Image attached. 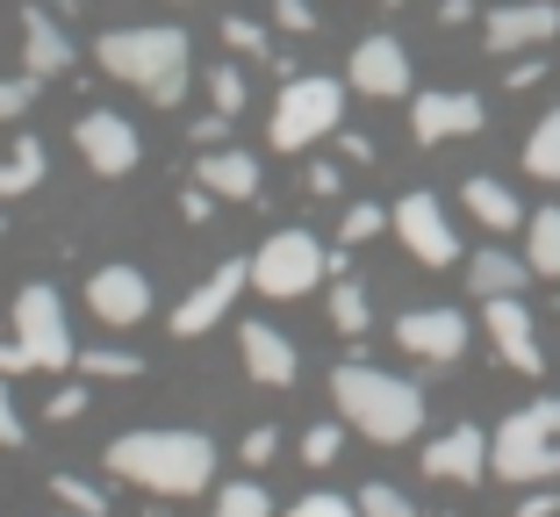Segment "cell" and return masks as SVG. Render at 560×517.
I'll use <instances>...</instances> for the list:
<instances>
[{
	"label": "cell",
	"instance_id": "34",
	"mask_svg": "<svg viewBox=\"0 0 560 517\" xmlns=\"http://www.w3.org/2000/svg\"><path fill=\"white\" fill-rule=\"evenodd\" d=\"M223 44H231L237 58H266V66H273V44H266V30H259V22H245V15H223Z\"/></svg>",
	"mask_w": 560,
	"mask_h": 517
},
{
	"label": "cell",
	"instance_id": "45",
	"mask_svg": "<svg viewBox=\"0 0 560 517\" xmlns=\"http://www.w3.org/2000/svg\"><path fill=\"white\" fill-rule=\"evenodd\" d=\"M467 15H475V0H439V30H460Z\"/></svg>",
	"mask_w": 560,
	"mask_h": 517
},
{
	"label": "cell",
	"instance_id": "12",
	"mask_svg": "<svg viewBox=\"0 0 560 517\" xmlns=\"http://www.w3.org/2000/svg\"><path fill=\"white\" fill-rule=\"evenodd\" d=\"M560 36V0H503L489 8L481 22V44L503 58V50H532V44H553Z\"/></svg>",
	"mask_w": 560,
	"mask_h": 517
},
{
	"label": "cell",
	"instance_id": "7",
	"mask_svg": "<svg viewBox=\"0 0 560 517\" xmlns=\"http://www.w3.org/2000/svg\"><path fill=\"white\" fill-rule=\"evenodd\" d=\"M15 345L30 352V367H72V324H66V302L50 281H22L15 287Z\"/></svg>",
	"mask_w": 560,
	"mask_h": 517
},
{
	"label": "cell",
	"instance_id": "3",
	"mask_svg": "<svg viewBox=\"0 0 560 517\" xmlns=\"http://www.w3.org/2000/svg\"><path fill=\"white\" fill-rule=\"evenodd\" d=\"M330 402H338V418L360 438H374V446H410V438L424 432V388L366 367V360H346V367L330 374Z\"/></svg>",
	"mask_w": 560,
	"mask_h": 517
},
{
	"label": "cell",
	"instance_id": "23",
	"mask_svg": "<svg viewBox=\"0 0 560 517\" xmlns=\"http://www.w3.org/2000/svg\"><path fill=\"white\" fill-rule=\"evenodd\" d=\"M44 166H50V151L36 144V137H15V151H8V158H0V201L30 195V187L44 180Z\"/></svg>",
	"mask_w": 560,
	"mask_h": 517
},
{
	"label": "cell",
	"instance_id": "47",
	"mask_svg": "<svg viewBox=\"0 0 560 517\" xmlns=\"http://www.w3.org/2000/svg\"><path fill=\"white\" fill-rule=\"evenodd\" d=\"M338 151H346L352 166H366V158H374V144H366V137H338Z\"/></svg>",
	"mask_w": 560,
	"mask_h": 517
},
{
	"label": "cell",
	"instance_id": "48",
	"mask_svg": "<svg viewBox=\"0 0 560 517\" xmlns=\"http://www.w3.org/2000/svg\"><path fill=\"white\" fill-rule=\"evenodd\" d=\"M58 517H86V510H66V503H58Z\"/></svg>",
	"mask_w": 560,
	"mask_h": 517
},
{
	"label": "cell",
	"instance_id": "30",
	"mask_svg": "<svg viewBox=\"0 0 560 517\" xmlns=\"http://www.w3.org/2000/svg\"><path fill=\"white\" fill-rule=\"evenodd\" d=\"M209 517H273V503H266V489L259 482H231L223 496H215V510Z\"/></svg>",
	"mask_w": 560,
	"mask_h": 517
},
{
	"label": "cell",
	"instance_id": "46",
	"mask_svg": "<svg viewBox=\"0 0 560 517\" xmlns=\"http://www.w3.org/2000/svg\"><path fill=\"white\" fill-rule=\"evenodd\" d=\"M0 374H30V352H22V345H0Z\"/></svg>",
	"mask_w": 560,
	"mask_h": 517
},
{
	"label": "cell",
	"instance_id": "10",
	"mask_svg": "<svg viewBox=\"0 0 560 517\" xmlns=\"http://www.w3.org/2000/svg\"><path fill=\"white\" fill-rule=\"evenodd\" d=\"M481 324H489V345L511 374H546V352H539V324H532L525 295H489L481 302Z\"/></svg>",
	"mask_w": 560,
	"mask_h": 517
},
{
	"label": "cell",
	"instance_id": "18",
	"mask_svg": "<svg viewBox=\"0 0 560 517\" xmlns=\"http://www.w3.org/2000/svg\"><path fill=\"white\" fill-rule=\"evenodd\" d=\"M237 345H245V374H252V381H266V388H295V374H302L295 338H280L273 324H245V331H237Z\"/></svg>",
	"mask_w": 560,
	"mask_h": 517
},
{
	"label": "cell",
	"instance_id": "42",
	"mask_svg": "<svg viewBox=\"0 0 560 517\" xmlns=\"http://www.w3.org/2000/svg\"><path fill=\"white\" fill-rule=\"evenodd\" d=\"M0 446H22V418H15V402H8V388H0Z\"/></svg>",
	"mask_w": 560,
	"mask_h": 517
},
{
	"label": "cell",
	"instance_id": "50",
	"mask_svg": "<svg viewBox=\"0 0 560 517\" xmlns=\"http://www.w3.org/2000/svg\"><path fill=\"white\" fill-rule=\"evenodd\" d=\"M0 231H8V223H0Z\"/></svg>",
	"mask_w": 560,
	"mask_h": 517
},
{
	"label": "cell",
	"instance_id": "31",
	"mask_svg": "<svg viewBox=\"0 0 560 517\" xmlns=\"http://www.w3.org/2000/svg\"><path fill=\"white\" fill-rule=\"evenodd\" d=\"M352 503H360V517H417V503L402 496L396 482H366V489H360Z\"/></svg>",
	"mask_w": 560,
	"mask_h": 517
},
{
	"label": "cell",
	"instance_id": "39",
	"mask_svg": "<svg viewBox=\"0 0 560 517\" xmlns=\"http://www.w3.org/2000/svg\"><path fill=\"white\" fill-rule=\"evenodd\" d=\"M273 453H280V432H273V424H259V432L245 438V468H266Z\"/></svg>",
	"mask_w": 560,
	"mask_h": 517
},
{
	"label": "cell",
	"instance_id": "8",
	"mask_svg": "<svg viewBox=\"0 0 560 517\" xmlns=\"http://www.w3.org/2000/svg\"><path fill=\"white\" fill-rule=\"evenodd\" d=\"M72 144H80V158L101 173V180H130L137 158H144V137H137V122L116 116V108H86V116L72 122Z\"/></svg>",
	"mask_w": 560,
	"mask_h": 517
},
{
	"label": "cell",
	"instance_id": "9",
	"mask_svg": "<svg viewBox=\"0 0 560 517\" xmlns=\"http://www.w3.org/2000/svg\"><path fill=\"white\" fill-rule=\"evenodd\" d=\"M388 223H396V237L410 245L417 267H453V259H460V237H453V223H445V201L431 195V187L402 195L396 209H388Z\"/></svg>",
	"mask_w": 560,
	"mask_h": 517
},
{
	"label": "cell",
	"instance_id": "19",
	"mask_svg": "<svg viewBox=\"0 0 560 517\" xmlns=\"http://www.w3.org/2000/svg\"><path fill=\"white\" fill-rule=\"evenodd\" d=\"M72 58H80V50H72V36L58 30V22H50V8H22V72L58 80Z\"/></svg>",
	"mask_w": 560,
	"mask_h": 517
},
{
	"label": "cell",
	"instance_id": "6",
	"mask_svg": "<svg viewBox=\"0 0 560 517\" xmlns=\"http://www.w3.org/2000/svg\"><path fill=\"white\" fill-rule=\"evenodd\" d=\"M338 116H346V86L302 72V80H280V101H273L266 137H273V151H310L316 137L338 130Z\"/></svg>",
	"mask_w": 560,
	"mask_h": 517
},
{
	"label": "cell",
	"instance_id": "28",
	"mask_svg": "<svg viewBox=\"0 0 560 517\" xmlns=\"http://www.w3.org/2000/svg\"><path fill=\"white\" fill-rule=\"evenodd\" d=\"M86 374H101V381H130V374H144V360L137 352H122V345H94V352H72Z\"/></svg>",
	"mask_w": 560,
	"mask_h": 517
},
{
	"label": "cell",
	"instance_id": "4",
	"mask_svg": "<svg viewBox=\"0 0 560 517\" xmlns=\"http://www.w3.org/2000/svg\"><path fill=\"white\" fill-rule=\"evenodd\" d=\"M489 474L511 489L560 482V396L525 402L517 418H503V432H489Z\"/></svg>",
	"mask_w": 560,
	"mask_h": 517
},
{
	"label": "cell",
	"instance_id": "13",
	"mask_svg": "<svg viewBox=\"0 0 560 517\" xmlns=\"http://www.w3.org/2000/svg\"><path fill=\"white\" fill-rule=\"evenodd\" d=\"M396 345L410 360H431V367H453L467 352V317L460 309H402L396 317Z\"/></svg>",
	"mask_w": 560,
	"mask_h": 517
},
{
	"label": "cell",
	"instance_id": "38",
	"mask_svg": "<svg viewBox=\"0 0 560 517\" xmlns=\"http://www.w3.org/2000/svg\"><path fill=\"white\" fill-rule=\"evenodd\" d=\"M517 517H560V482H539L525 503H517Z\"/></svg>",
	"mask_w": 560,
	"mask_h": 517
},
{
	"label": "cell",
	"instance_id": "16",
	"mask_svg": "<svg viewBox=\"0 0 560 517\" xmlns=\"http://www.w3.org/2000/svg\"><path fill=\"white\" fill-rule=\"evenodd\" d=\"M86 309H94L101 324H116V331H130V324L151 317V281L137 267H101L94 281H86Z\"/></svg>",
	"mask_w": 560,
	"mask_h": 517
},
{
	"label": "cell",
	"instance_id": "25",
	"mask_svg": "<svg viewBox=\"0 0 560 517\" xmlns=\"http://www.w3.org/2000/svg\"><path fill=\"white\" fill-rule=\"evenodd\" d=\"M525 173L546 180V187H560V108H546L539 130L525 137Z\"/></svg>",
	"mask_w": 560,
	"mask_h": 517
},
{
	"label": "cell",
	"instance_id": "35",
	"mask_svg": "<svg viewBox=\"0 0 560 517\" xmlns=\"http://www.w3.org/2000/svg\"><path fill=\"white\" fill-rule=\"evenodd\" d=\"M288 517H360V503H352V496H330V489H310V496L288 503Z\"/></svg>",
	"mask_w": 560,
	"mask_h": 517
},
{
	"label": "cell",
	"instance_id": "24",
	"mask_svg": "<svg viewBox=\"0 0 560 517\" xmlns=\"http://www.w3.org/2000/svg\"><path fill=\"white\" fill-rule=\"evenodd\" d=\"M525 259H532V273L560 281V209H532L525 216Z\"/></svg>",
	"mask_w": 560,
	"mask_h": 517
},
{
	"label": "cell",
	"instance_id": "33",
	"mask_svg": "<svg viewBox=\"0 0 560 517\" xmlns=\"http://www.w3.org/2000/svg\"><path fill=\"white\" fill-rule=\"evenodd\" d=\"M381 231H388V209H381V201H352L346 223H338V237H346V245H366V237H381Z\"/></svg>",
	"mask_w": 560,
	"mask_h": 517
},
{
	"label": "cell",
	"instance_id": "40",
	"mask_svg": "<svg viewBox=\"0 0 560 517\" xmlns=\"http://www.w3.org/2000/svg\"><path fill=\"white\" fill-rule=\"evenodd\" d=\"M231 122H237V116H223V108H215V116H201V122H195V144H201V151L223 144V137H231Z\"/></svg>",
	"mask_w": 560,
	"mask_h": 517
},
{
	"label": "cell",
	"instance_id": "29",
	"mask_svg": "<svg viewBox=\"0 0 560 517\" xmlns=\"http://www.w3.org/2000/svg\"><path fill=\"white\" fill-rule=\"evenodd\" d=\"M50 503H66V510H86V517H108V496L80 474H50Z\"/></svg>",
	"mask_w": 560,
	"mask_h": 517
},
{
	"label": "cell",
	"instance_id": "5",
	"mask_svg": "<svg viewBox=\"0 0 560 517\" xmlns=\"http://www.w3.org/2000/svg\"><path fill=\"white\" fill-rule=\"evenodd\" d=\"M324 273H330V251L316 245L310 231H273L259 251H252V295H266V302H302V295H316V287H324Z\"/></svg>",
	"mask_w": 560,
	"mask_h": 517
},
{
	"label": "cell",
	"instance_id": "37",
	"mask_svg": "<svg viewBox=\"0 0 560 517\" xmlns=\"http://www.w3.org/2000/svg\"><path fill=\"white\" fill-rule=\"evenodd\" d=\"M273 22L288 36H310L316 30V8H310V0H273Z\"/></svg>",
	"mask_w": 560,
	"mask_h": 517
},
{
	"label": "cell",
	"instance_id": "11",
	"mask_svg": "<svg viewBox=\"0 0 560 517\" xmlns=\"http://www.w3.org/2000/svg\"><path fill=\"white\" fill-rule=\"evenodd\" d=\"M252 287V259H223V267L209 273V281L195 287V295L173 309V338H201V331H215V324L231 317V302Z\"/></svg>",
	"mask_w": 560,
	"mask_h": 517
},
{
	"label": "cell",
	"instance_id": "41",
	"mask_svg": "<svg viewBox=\"0 0 560 517\" xmlns=\"http://www.w3.org/2000/svg\"><path fill=\"white\" fill-rule=\"evenodd\" d=\"M80 410H86V388H58V396H50V418L58 424H72Z\"/></svg>",
	"mask_w": 560,
	"mask_h": 517
},
{
	"label": "cell",
	"instance_id": "26",
	"mask_svg": "<svg viewBox=\"0 0 560 517\" xmlns=\"http://www.w3.org/2000/svg\"><path fill=\"white\" fill-rule=\"evenodd\" d=\"M330 324H338L346 338H366V324H374V302H366V287L346 281V273H338V287H330Z\"/></svg>",
	"mask_w": 560,
	"mask_h": 517
},
{
	"label": "cell",
	"instance_id": "36",
	"mask_svg": "<svg viewBox=\"0 0 560 517\" xmlns=\"http://www.w3.org/2000/svg\"><path fill=\"white\" fill-rule=\"evenodd\" d=\"M36 86H44L36 72H22V80H0V122H22V116H30V108H36Z\"/></svg>",
	"mask_w": 560,
	"mask_h": 517
},
{
	"label": "cell",
	"instance_id": "21",
	"mask_svg": "<svg viewBox=\"0 0 560 517\" xmlns=\"http://www.w3.org/2000/svg\"><path fill=\"white\" fill-rule=\"evenodd\" d=\"M460 201H467V216H475L481 231H525V201L495 180V173H475V180L460 187Z\"/></svg>",
	"mask_w": 560,
	"mask_h": 517
},
{
	"label": "cell",
	"instance_id": "14",
	"mask_svg": "<svg viewBox=\"0 0 560 517\" xmlns=\"http://www.w3.org/2000/svg\"><path fill=\"white\" fill-rule=\"evenodd\" d=\"M417 468H424L431 482L475 489L481 474H489V432H481V424H453V432H439L424 446V460H417Z\"/></svg>",
	"mask_w": 560,
	"mask_h": 517
},
{
	"label": "cell",
	"instance_id": "1",
	"mask_svg": "<svg viewBox=\"0 0 560 517\" xmlns=\"http://www.w3.org/2000/svg\"><path fill=\"white\" fill-rule=\"evenodd\" d=\"M108 474L116 482H137L151 496H201L215 482V446L201 432H180V424H159V432H122L108 438Z\"/></svg>",
	"mask_w": 560,
	"mask_h": 517
},
{
	"label": "cell",
	"instance_id": "17",
	"mask_svg": "<svg viewBox=\"0 0 560 517\" xmlns=\"http://www.w3.org/2000/svg\"><path fill=\"white\" fill-rule=\"evenodd\" d=\"M481 94H410V130L417 144H445V137H475L481 130Z\"/></svg>",
	"mask_w": 560,
	"mask_h": 517
},
{
	"label": "cell",
	"instance_id": "43",
	"mask_svg": "<svg viewBox=\"0 0 560 517\" xmlns=\"http://www.w3.org/2000/svg\"><path fill=\"white\" fill-rule=\"evenodd\" d=\"M338 180H346L338 166H310V195H316V201H330V195H338Z\"/></svg>",
	"mask_w": 560,
	"mask_h": 517
},
{
	"label": "cell",
	"instance_id": "27",
	"mask_svg": "<svg viewBox=\"0 0 560 517\" xmlns=\"http://www.w3.org/2000/svg\"><path fill=\"white\" fill-rule=\"evenodd\" d=\"M338 453H346V418L302 432V468H338Z\"/></svg>",
	"mask_w": 560,
	"mask_h": 517
},
{
	"label": "cell",
	"instance_id": "32",
	"mask_svg": "<svg viewBox=\"0 0 560 517\" xmlns=\"http://www.w3.org/2000/svg\"><path fill=\"white\" fill-rule=\"evenodd\" d=\"M209 108L245 116V72H237V66H209Z\"/></svg>",
	"mask_w": 560,
	"mask_h": 517
},
{
	"label": "cell",
	"instance_id": "2",
	"mask_svg": "<svg viewBox=\"0 0 560 517\" xmlns=\"http://www.w3.org/2000/svg\"><path fill=\"white\" fill-rule=\"evenodd\" d=\"M101 72L122 86H144L159 108H180L187 101V80H195V44L187 30H165V22H144V30H108L94 44Z\"/></svg>",
	"mask_w": 560,
	"mask_h": 517
},
{
	"label": "cell",
	"instance_id": "15",
	"mask_svg": "<svg viewBox=\"0 0 560 517\" xmlns=\"http://www.w3.org/2000/svg\"><path fill=\"white\" fill-rule=\"evenodd\" d=\"M352 94H374V101L410 94V50H402V36H360L352 44Z\"/></svg>",
	"mask_w": 560,
	"mask_h": 517
},
{
	"label": "cell",
	"instance_id": "44",
	"mask_svg": "<svg viewBox=\"0 0 560 517\" xmlns=\"http://www.w3.org/2000/svg\"><path fill=\"white\" fill-rule=\"evenodd\" d=\"M180 209H187V223H201V216H209V209H215V195H209V187H187V201H180Z\"/></svg>",
	"mask_w": 560,
	"mask_h": 517
},
{
	"label": "cell",
	"instance_id": "20",
	"mask_svg": "<svg viewBox=\"0 0 560 517\" xmlns=\"http://www.w3.org/2000/svg\"><path fill=\"white\" fill-rule=\"evenodd\" d=\"M195 180L209 187L215 201H259V158L252 151H223V144H209L195 158Z\"/></svg>",
	"mask_w": 560,
	"mask_h": 517
},
{
	"label": "cell",
	"instance_id": "49",
	"mask_svg": "<svg viewBox=\"0 0 560 517\" xmlns=\"http://www.w3.org/2000/svg\"><path fill=\"white\" fill-rule=\"evenodd\" d=\"M381 8H402V0H381Z\"/></svg>",
	"mask_w": 560,
	"mask_h": 517
},
{
	"label": "cell",
	"instance_id": "22",
	"mask_svg": "<svg viewBox=\"0 0 560 517\" xmlns=\"http://www.w3.org/2000/svg\"><path fill=\"white\" fill-rule=\"evenodd\" d=\"M525 281H532V259H511L503 245H489V251L467 259V287H475L481 302H489V295H517Z\"/></svg>",
	"mask_w": 560,
	"mask_h": 517
}]
</instances>
